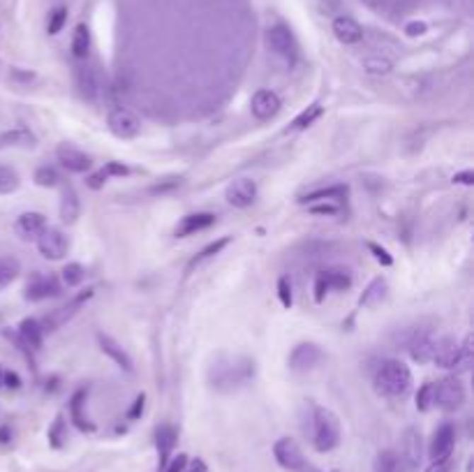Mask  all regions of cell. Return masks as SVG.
Wrapping results in <instances>:
<instances>
[{
  "mask_svg": "<svg viewBox=\"0 0 474 472\" xmlns=\"http://www.w3.org/2000/svg\"><path fill=\"white\" fill-rule=\"evenodd\" d=\"M322 111H324L322 105H317V102H315V105H310L308 109H304L294 118V123H291V130H306V127H310V125L317 121V118L322 116Z\"/></svg>",
  "mask_w": 474,
  "mask_h": 472,
  "instance_id": "obj_36",
  "label": "cell"
},
{
  "mask_svg": "<svg viewBox=\"0 0 474 472\" xmlns=\"http://www.w3.org/2000/svg\"><path fill=\"white\" fill-rule=\"evenodd\" d=\"M19 336H21V343H23L25 347L40 350L42 347V340H45V331H42V324L37 320L28 317V320H23L19 324Z\"/></svg>",
  "mask_w": 474,
  "mask_h": 472,
  "instance_id": "obj_26",
  "label": "cell"
},
{
  "mask_svg": "<svg viewBox=\"0 0 474 472\" xmlns=\"http://www.w3.org/2000/svg\"><path fill=\"white\" fill-rule=\"evenodd\" d=\"M280 107H282V102L278 98V93L266 91V88L257 91L253 100H250V109H253V116L257 121H269V118L278 114Z\"/></svg>",
  "mask_w": 474,
  "mask_h": 472,
  "instance_id": "obj_12",
  "label": "cell"
},
{
  "mask_svg": "<svg viewBox=\"0 0 474 472\" xmlns=\"http://www.w3.org/2000/svg\"><path fill=\"white\" fill-rule=\"evenodd\" d=\"M56 158H58V162H60V165H63L67 171H74V174H83V171H88L91 165H93L91 156H86L83 151H79V149H76V146L67 144V142L58 144Z\"/></svg>",
  "mask_w": 474,
  "mask_h": 472,
  "instance_id": "obj_11",
  "label": "cell"
},
{
  "mask_svg": "<svg viewBox=\"0 0 474 472\" xmlns=\"http://www.w3.org/2000/svg\"><path fill=\"white\" fill-rule=\"evenodd\" d=\"M10 437H12L10 435V428H5V426L0 428V442H10Z\"/></svg>",
  "mask_w": 474,
  "mask_h": 472,
  "instance_id": "obj_57",
  "label": "cell"
},
{
  "mask_svg": "<svg viewBox=\"0 0 474 472\" xmlns=\"http://www.w3.org/2000/svg\"><path fill=\"white\" fill-rule=\"evenodd\" d=\"M229 241H231V238H229V236H225V238H218V241L209 243V246H206L204 251L200 253V255H197V257H192V260H190V264H187V269H185V271L190 273V271H195L197 267H202L204 262L213 260L215 255H220L222 251H225V248L229 246Z\"/></svg>",
  "mask_w": 474,
  "mask_h": 472,
  "instance_id": "obj_29",
  "label": "cell"
},
{
  "mask_svg": "<svg viewBox=\"0 0 474 472\" xmlns=\"http://www.w3.org/2000/svg\"><path fill=\"white\" fill-rule=\"evenodd\" d=\"M35 241H37L40 255L47 257V260H54V262L63 260L67 251H70V241H67V236L58 227H45Z\"/></svg>",
  "mask_w": 474,
  "mask_h": 472,
  "instance_id": "obj_6",
  "label": "cell"
},
{
  "mask_svg": "<svg viewBox=\"0 0 474 472\" xmlns=\"http://www.w3.org/2000/svg\"><path fill=\"white\" fill-rule=\"evenodd\" d=\"M335 472H338V470H335Z\"/></svg>",
  "mask_w": 474,
  "mask_h": 472,
  "instance_id": "obj_60",
  "label": "cell"
},
{
  "mask_svg": "<svg viewBox=\"0 0 474 472\" xmlns=\"http://www.w3.org/2000/svg\"><path fill=\"white\" fill-rule=\"evenodd\" d=\"M308 211L315 213V216H335V213H340V204H335V202H320V204L310 206Z\"/></svg>",
  "mask_w": 474,
  "mask_h": 472,
  "instance_id": "obj_44",
  "label": "cell"
},
{
  "mask_svg": "<svg viewBox=\"0 0 474 472\" xmlns=\"http://www.w3.org/2000/svg\"><path fill=\"white\" fill-rule=\"evenodd\" d=\"M35 183L40 188H56L60 183V176H58V171L54 167L47 165V167H40L35 171Z\"/></svg>",
  "mask_w": 474,
  "mask_h": 472,
  "instance_id": "obj_41",
  "label": "cell"
},
{
  "mask_svg": "<svg viewBox=\"0 0 474 472\" xmlns=\"http://www.w3.org/2000/svg\"><path fill=\"white\" fill-rule=\"evenodd\" d=\"M91 51V30L86 23H79L74 28V35H72V56L76 61H86V56H88Z\"/></svg>",
  "mask_w": 474,
  "mask_h": 472,
  "instance_id": "obj_28",
  "label": "cell"
},
{
  "mask_svg": "<svg viewBox=\"0 0 474 472\" xmlns=\"http://www.w3.org/2000/svg\"><path fill=\"white\" fill-rule=\"evenodd\" d=\"M144 405H146V396H144V393H139V396L134 398L130 412H127V417H130V419H139L141 412H144Z\"/></svg>",
  "mask_w": 474,
  "mask_h": 472,
  "instance_id": "obj_52",
  "label": "cell"
},
{
  "mask_svg": "<svg viewBox=\"0 0 474 472\" xmlns=\"http://www.w3.org/2000/svg\"><path fill=\"white\" fill-rule=\"evenodd\" d=\"M183 183L180 178H167V181H162V183H158V185H153L151 188V195H165V192H171V190H176V188Z\"/></svg>",
  "mask_w": 474,
  "mask_h": 472,
  "instance_id": "obj_47",
  "label": "cell"
},
{
  "mask_svg": "<svg viewBox=\"0 0 474 472\" xmlns=\"http://www.w3.org/2000/svg\"><path fill=\"white\" fill-rule=\"evenodd\" d=\"M324 278L329 282V289H349L352 287V273L349 269H342V267H333V269H326L324 271Z\"/></svg>",
  "mask_w": 474,
  "mask_h": 472,
  "instance_id": "obj_33",
  "label": "cell"
},
{
  "mask_svg": "<svg viewBox=\"0 0 474 472\" xmlns=\"http://www.w3.org/2000/svg\"><path fill=\"white\" fill-rule=\"evenodd\" d=\"M225 197L236 209H248V206H253L257 200V185L255 181H250V178H236L234 183H229Z\"/></svg>",
  "mask_w": 474,
  "mask_h": 472,
  "instance_id": "obj_15",
  "label": "cell"
},
{
  "mask_svg": "<svg viewBox=\"0 0 474 472\" xmlns=\"http://www.w3.org/2000/svg\"><path fill=\"white\" fill-rule=\"evenodd\" d=\"M98 343H100V350L105 352V355L111 359L114 364H118L123 371H127V373H132L134 371V364H132V359H130V355L118 345V343L111 338V336H107V333H98Z\"/></svg>",
  "mask_w": 474,
  "mask_h": 472,
  "instance_id": "obj_20",
  "label": "cell"
},
{
  "mask_svg": "<svg viewBox=\"0 0 474 472\" xmlns=\"http://www.w3.org/2000/svg\"><path fill=\"white\" fill-rule=\"evenodd\" d=\"M185 468H187V456H185V454H178V456L167 461L165 472H183Z\"/></svg>",
  "mask_w": 474,
  "mask_h": 472,
  "instance_id": "obj_48",
  "label": "cell"
},
{
  "mask_svg": "<svg viewBox=\"0 0 474 472\" xmlns=\"http://www.w3.org/2000/svg\"><path fill=\"white\" fill-rule=\"evenodd\" d=\"M426 30H428V25L424 21H410L405 25V35L407 38H419V35H424Z\"/></svg>",
  "mask_w": 474,
  "mask_h": 472,
  "instance_id": "obj_50",
  "label": "cell"
},
{
  "mask_svg": "<svg viewBox=\"0 0 474 472\" xmlns=\"http://www.w3.org/2000/svg\"><path fill=\"white\" fill-rule=\"evenodd\" d=\"M10 76H12V81H33L35 79V74L33 72H23V70H19V67H14V70L10 72Z\"/></svg>",
  "mask_w": 474,
  "mask_h": 472,
  "instance_id": "obj_55",
  "label": "cell"
},
{
  "mask_svg": "<svg viewBox=\"0 0 474 472\" xmlns=\"http://www.w3.org/2000/svg\"><path fill=\"white\" fill-rule=\"evenodd\" d=\"M375 472H400L403 470V461L395 451L386 449V451H379L377 459H375Z\"/></svg>",
  "mask_w": 474,
  "mask_h": 472,
  "instance_id": "obj_34",
  "label": "cell"
},
{
  "mask_svg": "<svg viewBox=\"0 0 474 472\" xmlns=\"http://www.w3.org/2000/svg\"><path fill=\"white\" fill-rule=\"evenodd\" d=\"M375 389L382 396L389 398H403L412 389V371L398 359H386L377 366L375 371Z\"/></svg>",
  "mask_w": 474,
  "mask_h": 472,
  "instance_id": "obj_1",
  "label": "cell"
},
{
  "mask_svg": "<svg viewBox=\"0 0 474 472\" xmlns=\"http://www.w3.org/2000/svg\"><path fill=\"white\" fill-rule=\"evenodd\" d=\"M65 440H67L65 419H63V415H58V417H56V422L51 424V428H49V442H51V447L60 449V447H63V444H65Z\"/></svg>",
  "mask_w": 474,
  "mask_h": 472,
  "instance_id": "obj_39",
  "label": "cell"
},
{
  "mask_svg": "<svg viewBox=\"0 0 474 472\" xmlns=\"http://www.w3.org/2000/svg\"><path fill=\"white\" fill-rule=\"evenodd\" d=\"M349 195L347 185H331V188H320V190H313L301 197V204H317V202H342L345 197Z\"/></svg>",
  "mask_w": 474,
  "mask_h": 472,
  "instance_id": "obj_25",
  "label": "cell"
},
{
  "mask_svg": "<svg viewBox=\"0 0 474 472\" xmlns=\"http://www.w3.org/2000/svg\"><path fill=\"white\" fill-rule=\"evenodd\" d=\"M37 137L28 127H14L0 134V151L3 149H35Z\"/></svg>",
  "mask_w": 474,
  "mask_h": 472,
  "instance_id": "obj_22",
  "label": "cell"
},
{
  "mask_svg": "<svg viewBox=\"0 0 474 472\" xmlns=\"http://www.w3.org/2000/svg\"><path fill=\"white\" fill-rule=\"evenodd\" d=\"M322 357H324V352L320 350V345H315V343H301V345L291 350L289 368L294 373H308L322 362Z\"/></svg>",
  "mask_w": 474,
  "mask_h": 472,
  "instance_id": "obj_8",
  "label": "cell"
},
{
  "mask_svg": "<svg viewBox=\"0 0 474 472\" xmlns=\"http://www.w3.org/2000/svg\"><path fill=\"white\" fill-rule=\"evenodd\" d=\"M424 449V444H421V433L417 431V428H405L403 433V440H400V461L403 466L407 468L410 472H415L419 468L421 463V451Z\"/></svg>",
  "mask_w": 474,
  "mask_h": 472,
  "instance_id": "obj_9",
  "label": "cell"
},
{
  "mask_svg": "<svg viewBox=\"0 0 474 472\" xmlns=\"http://www.w3.org/2000/svg\"><path fill=\"white\" fill-rule=\"evenodd\" d=\"M453 442H456V428L453 424H442L435 431L433 440H430V459L433 461H446L453 451Z\"/></svg>",
  "mask_w": 474,
  "mask_h": 472,
  "instance_id": "obj_14",
  "label": "cell"
},
{
  "mask_svg": "<svg viewBox=\"0 0 474 472\" xmlns=\"http://www.w3.org/2000/svg\"><path fill=\"white\" fill-rule=\"evenodd\" d=\"M79 213H81L79 195H76L72 185H65L63 195H60V220L72 225V222H76V218H79Z\"/></svg>",
  "mask_w": 474,
  "mask_h": 472,
  "instance_id": "obj_24",
  "label": "cell"
},
{
  "mask_svg": "<svg viewBox=\"0 0 474 472\" xmlns=\"http://www.w3.org/2000/svg\"><path fill=\"white\" fill-rule=\"evenodd\" d=\"M93 297V289H86L81 292L79 297H74L70 304H65L63 308H58V311H54L45 322H42V331H56L58 327H63V324L70 320V317L79 311V308L83 306V301H88V299Z\"/></svg>",
  "mask_w": 474,
  "mask_h": 472,
  "instance_id": "obj_13",
  "label": "cell"
},
{
  "mask_svg": "<svg viewBox=\"0 0 474 472\" xmlns=\"http://www.w3.org/2000/svg\"><path fill=\"white\" fill-rule=\"evenodd\" d=\"M435 405V384L433 382H424L417 391V410L419 412H428Z\"/></svg>",
  "mask_w": 474,
  "mask_h": 472,
  "instance_id": "obj_37",
  "label": "cell"
},
{
  "mask_svg": "<svg viewBox=\"0 0 474 472\" xmlns=\"http://www.w3.org/2000/svg\"><path fill=\"white\" fill-rule=\"evenodd\" d=\"M19 185H21L19 174L12 167L0 165V195H12L19 190Z\"/></svg>",
  "mask_w": 474,
  "mask_h": 472,
  "instance_id": "obj_35",
  "label": "cell"
},
{
  "mask_svg": "<svg viewBox=\"0 0 474 472\" xmlns=\"http://www.w3.org/2000/svg\"><path fill=\"white\" fill-rule=\"evenodd\" d=\"M83 405H86V389H79L74 391V396L70 401V417L74 426L79 428V431H93V424L88 422V417L83 415Z\"/></svg>",
  "mask_w": 474,
  "mask_h": 472,
  "instance_id": "obj_27",
  "label": "cell"
},
{
  "mask_svg": "<svg viewBox=\"0 0 474 472\" xmlns=\"http://www.w3.org/2000/svg\"><path fill=\"white\" fill-rule=\"evenodd\" d=\"M176 440H178V433L174 426L169 424H162L158 426V431H155V444H158V451H160V466L165 468L167 461L171 456V451L176 447Z\"/></svg>",
  "mask_w": 474,
  "mask_h": 472,
  "instance_id": "obj_23",
  "label": "cell"
},
{
  "mask_svg": "<svg viewBox=\"0 0 474 472\" xmlns=\"http://www.w3.org/2000/svg\"><path fill=\"white\" fill-rule=\"evenodd\" d=\"M278 299H280V304L284 308H291V304H294V294H291V282H289L287 276H282L278 280Z\"/></svg>",
  "mask_w": 474,
  "mask_h": 472,
  "instance_id": "obj_43",
  "label": "cell"
},
{
  "mask_svg": "<svg viewBox=\"0 0 474 472\" xmlns=\"http://www.w3.org/2000/svg\"><path fill=\"white\" fill-rule=\"evenodd\" d=\"M60 278H63V282L67 287H79L83 282V278H86V271H83L81 264L72 262V264H67L63 271H60Z\"/></svg>",
  "mask_w": 474,
  "mask_h": 472,
  "instance_id": "obj_38",
  "label": "cell"
},
{
  "mask_svg": "<svg viewBox=\"0 0 474 472\" xmlns=\"http://www.w3.org/2000/svg\"><path fill=\"white\" fill-rule=\"evenodd\" d=\"M60 294V285L54 276H35L28 285H25L23 297L28 301H42L47 297H58Z\"/></svg>",
  "mask_w": 474,
  "mask_h": 472,
  "instance_id": "obj_17",
  "label": "cell"
},
{
  "mask_svg": "<svg viewBox=\"0 0 474 472\" xmlns=\"http://www.w3.org/2000/svg\"><path fill=\"white\" fill-rule=\"evenodd\" d=\"M3 387H7V389H19L21 387V377L16 375V373H7L5 371V375H3Z\"/></svg>",
  "mask_w": 474,
  "mask_h": 472,
  "instance_id": "obj_53",
  "label": "cell"
},
{
  "mask_svg": "<svg viewBox=\"0 0 474 472\" xmlns=\"http://www.w3.org/2000/svg\"><path fill=\"white\" fill-rule=\"evenodd\" d=\"M215 225V216L213 213H190V216L180 218V222L176 225V236L183 238L190 234H197V231H204Z\"/></svg>",
  "mask_w": 474,
  "mask_h": 472,
  "instance_id": "obj_21",
  "label": "cell"
},
{
  "mask_svg": "<svg viewBox=\"0 0 474 472\" xmlns=\"http://www.w3.org/2000/svg\"><path fill=\"white\" fill-rule=\"evenodd\" d=\"M107 178H109V176L100 169V171H95V174H91V176H88V181H86V183H88L91 190H100V188H105Z\"/></svg>",
  "mask_w": 474,
  "mask_h": 472,
  "instance_id": "obj_51",
  "label": "cell"
},
{
  "mask_svg": "<svg viewBox=\"0 0 474 472\" xmlns=\"http://www.w3.org/2000/svg\"><path fill=\"white\" fill-rule=\"evenodd\" d=\"M3 375H5V371L0 368V387H3Z\"/></svg>",
  "mask_w": 474,
  "mask_h": 472,
  "instance_id": "obj_59",
  "label": "cell"
},
{
  "mask_svg": "<svg viewBox=\"0 0 474 472\" xmlns=\"http://www.w3.org/2000/svg\"><path fill=\"white\" fill-rule=\"evenodd\" d=\"M461 357V343L456 338H439L435 340V352H433V362L439 368H456Z\"/></svg>",
  "mask_w": 474,
  "mask_h": 472,
  "instance_id": "obj_16",
  "label": "cell"
},
{
  "mask_svg": "<svg viewBox=\"0 0 474 472\" xmlns=\"http://www.w3.org/2000/svg\"><path fill=\"white\" fill-rule=\"evenodd\" d=\"M472 343H474L472 333H468V336H465V340L461 343V357H458V364H456V368H458V371H470L472 359H474V347H472Z\"/></svg>",
  "mask_w": 474,
  "mask_h": 472,
  "instance_id": "obj_40",
  "label": "cell"
},
{
  "mask_svg": "<svg viewBox=\"0 0 474 472\" xmlns=\"http://www.w3.org/2000/svg\"><path fill=\"white\" fill-rule=\"evenodd\" d=\"M465 403V387L456 375L444 377L435 384V405L444 412L461 410Z\"/></svg>",
  "mask_w": 474,
  "mask_h": 472,
  "instance_id": "obj_4",
  "label": "cell"
},
{
  "mask_svg": "<svg viewBox=\"0 0 474 472\" xmlns=\"http://www.w3.org/2000/svg\"><path fill=\"white\" fill-rule=\"evenodd\" d=\"M76 88H79L83 100L98 102L102 98V91H105V84H102L98 67H93V65L76 67Z\"/></svg>",
  "mask_w": 474,
  "mask_h": 472,
  "instance_id": "obj_7",
  "label": "cell"
},
{
  "mask_svg": "<svg viewBox=\"0 0 474 472\" xmlns=\"http://www.w3.org/2000/svg\"><path fill=\"white\" fill-rule=\"evenodd\" d=\"M107 125H109L111 134L118 137V139H134V137H139V132H141L139 116L125 107L111 109L107 116Z\"/></svg>",
  "mask_w": 474,
  "mask_h": 472,
  "instance_id": "obj_5",
  "label": "cell"
},
{
  "mask_svg": "<svg viewBox=\"0 0 474 472\" xmlns=\"http://www.w3.org/2000/svg\"><path fill=\"white\" fill-rule=\"evenodd\" d=\"M301 470H304V472H320V470H317V468H310V466H308V468L304 466V468H301Z\"/></svg>",
  "mask_w": 474,
  "mask_h": 472,
  "instance_id": "obj_58",
  "label": "cell"
},
{
  "mask_svg": "<svg viewBox=\"0 0 474 472\" xmlns=\"http://www.w3.org/2000/svg\"><path fill=\"white\" fill-rule=\"evenodd\" d=\"M47 227V218L42 216L37 211H28V213H21L19 218L14 222V229L16 234H19L23 241H30V238H37L40 231Z\"/></svg>",
  "mask_w": 474,
  "mask_h": 472,
  "instance_id": "obj_18",
  "label": "cell"
},
{
  "mask_svg": "<svg viewBox=\"0 0 474 472\" xmlns=\"http://www.w3.org/2000/svg\"><path fill=\"white\" fill-rule=\"evenodd\" d=\"M65 23H67V7H56V10L49 14V23H47L49 35H58Z\"/></svg>",
  "mask_w": 474,
  "mask_h": 472,
  "instance_id": "obj_42",
  "label": "cell"
},
{
  "mask_svg": "<svg viewBox=\"0 0 474 472\" xmlns=\"http://www.w3.org/2000/svg\"><path fill=\"white\" fill-rule=\"evenodd\" d=\"M266 47L278 58H282L284 63L294 65L299 58V45L294 40V33H291L284 23H273L269 30H266Z\"/></svg>",
  "mask_w": 474,
  "mask_h": 472,
  "instance_id": "obj_3",
  "label": "cell"
},
{
  "mask_svg": "<svg viewBox=\"0 0 474 472\" xmlns=\"http://www.w3.org/2000/svg\"><path fill=\"white\" fill-rule=\"evenodd\" d=\"M21 273V262L16 257H0V289L12 285Z\"/></svg>",
  "mask_w": 474,
  "mask_h": 472,
  "instance_id": "obj_32",
  "label": "cell"
},
{
  "mask_svg": "<svg viewBox=\"0 0 474 472\" xmlns=\"http://www.w3.org/2000/svg\"><path fill=\"white\" fill-rule=\"evenodd\" d=\"M102 171H105L107 176H127L130 174V169H127L123 162H107Z\"/></svg>",
  "mask_w": 474,
  "mask_h": 472,
  "instance_id": "obj_49",
  "label": "cell"
},
{
  "mask_svg": "<svg viewBox=\"0 0 474 472\" xmlns=\"http://www.w3.org/2000/svg\"><path fill=\"white\" fill-rule=\"evenodd\" d=\"M273 456L287 470H301L306 466L304 451H301V447L291 437H280V440L273 444Z\"/></svg>",
  "mask_w": 474,
  "mask_h": 472,
  "instance_id": "obj_10",
  "label": "cell"
},
{
  "mask_svg": "<svg viewBox=\"0 0 474 472\" xmlns=\"http://www.w3.org/2000/svg\"><path fill=\"white\" fill-rule=\"evenodd\" d=\"M386 292H389V285H386V280H384V278H375V280L366 287L364 294H361L359 306H364V308L377 306V304L386 297Z\"/></svg>",
  "mask_w": 474,
  "mask_h": 472,
  "instance_id": "obj_30",
  "label": "cell"
},
{
  "mask_svg": "<svg viewBox=\"0 0 474 472\" xmlns=\"http://www.w3.org/2000/svg\"><path fill=\"white\" fill-rule=\"evenodd\" d=\"M333 35L342 45H359L364 40V28L352 16H338V19H333Z\"/></svg>",
  "mask_w": 474,
  "mask_h": 472,
  "instance_id": "obj_19",
  "label": "cell"
},
{
  "mask_svg": "<svg viewBox=\"0 0 474 472\" xmlns=\"http://www.w3.org/2000/svg\"><path fill=\"white\" fill-rule=\"evenodd\" d=\"M368 251L375 255V260H377L379 264H382V267H391V264H393L391 253L386 251V248L379 246V243H373V241H370V243H368Z\"/></svg>",
  "mask_w": 474,
  "mask_h": 472,
  "instance_id": "obj_45",
  "label": "cell"
},
{
  "mask_svg": "<svg viewBox=\"0 0 474 472\" xmlns=\"http://www.w3.org/2000/svg\"><path fill=\"white\" fill-rule=\"evenodd\" d=\"M364 70L368 74H375V76H382V74H389L393 70V61L389 56H382V54H370L364 58Z\"/></svg>",
  "mask_w": 474,
  "mask_h": 472,
  "instance_id": "obj_31",
  "label": "cell"
},
{
  "mask_svg": "<svg viewBox=\"0 0 474 472\" xmlns=\"http://www.w3.org/2000/svg\"><path fill=\"white\" fill-rule=\"evenodd\" d=\"M449 468H451L449 466V459H446V461H433L426 468V472H449Z\"/></svg>",
  "mask_w": 474,
  "mask_h": 472,
  "instance_id": "obj_56",
  "label": "cell"
},
{
  "mask_svg": "<svg viewBox=\"0 0 474 472\" xmlns=\"http://www.w3.org/2000/svg\"><path fill=\"white\" fill-rule=\"evenodd\" d=\"M340 442V422L329 408L313 410V444L317 451H331Z\"/></svg>",
  "mask_w": 474,
  "mask_h": 472,
  "instance_id": "obj_2",
  "label": "cell"
},
{
  "mask_svg": "<svg viewBox=\"0 0 474 472\" xmlns=\"http://www.w3.org/2000/svg\"><path fill=\"white\" fill-rule=\"evenodd\" d=\"M313 292H315V301H317V304H322V301H324V297H326V292H329V282H326V278H324V271H320V273H317V276H315Z\"/></svg>",
  "mask_w": 474,
  "mask_h": 472,
  "instance_id": "obj_46",
  "label": "cell"
},
{
  "mask_svg": "<svg viewBox=\"0 0 474 472\" xmlns=\"http://www.w3.org/2000/svg\"><path fill=\"white\" fill-rule=\"evenodd\" d=\"M453 183H461V185H472V183H474V171H472V169L458 171V174L453 176Z\"/></svg>",
  "mask_w": 474,
  "mask_h": 472,
  "instance_id": "obj_54",
  "label": "cell"
}]
</instances>
